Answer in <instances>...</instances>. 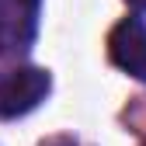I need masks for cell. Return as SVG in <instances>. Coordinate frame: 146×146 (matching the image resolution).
<instances>
[{"instance_id": "obj_1", "label": "cell", "mask_w": 146, "mask_h": 146, "mask_svg": "<svg viewBox=\"0 0 146 146\" xmlns=\"http://www.w3.org/2000/svg\"><path fill=\"white\" fill-rule=\"evenodd\" d=\"M52 87L49 70L21 66L0 80V118H21L31 108H38Z\"/></svg>"}, {"instance_id": "obj_2", "label": "cell", "mask_w": 146, "mask_h": 146, "mask_svg": "<svg viewBox=\"0 0 146 146\" xmlns=\"http://www.w3.org/2000/svg\"><path fill=\"white\" fill-rule=\"evenodd\" d=\"M108 59L122 73L146 80V25L139 17H125L108 35Z\"/></svg>"}, {"instance_id": "obj_3", "label": "cell", "mask_w": 146, "mask_h": 146, "mask_svg": "<svg viewBox=\"0 0 146 146\" xmlns=\"http://www.w3.org/2000/svg\"><path fill=\"white\" fill-rule=\"evenodd\" d=\"M42 0H0V52H25L35 38Z\"/></svg>"}, {"instance_id": "obj_4", "label": "cell", "mask_w": 146, "mask_h": 146, "mask_svg": "<svg viewBox=\"0 0 146 146\" xmlns=\"http://www.w3.org/2000/svg\"><path fill=\"white\" fill-rule=\"evenodd\" d=\"M125 4H129L132 11H146V0H125Z\"/></svg>"}, {"instance_id": "obj_5", "label": "cell", "mask_w": 146, "mask_h": 146, "mask_svg": "<svg viewBox=\"0 0 146 146\" xmlns=\"http://www.w3.org/2000/svg\"><path fill=\"white\" fill-rule=\"evenodd\" d=\"M49 146H77V143H66V139H59V143H49Z\"/></svg>"}]
</instances>
